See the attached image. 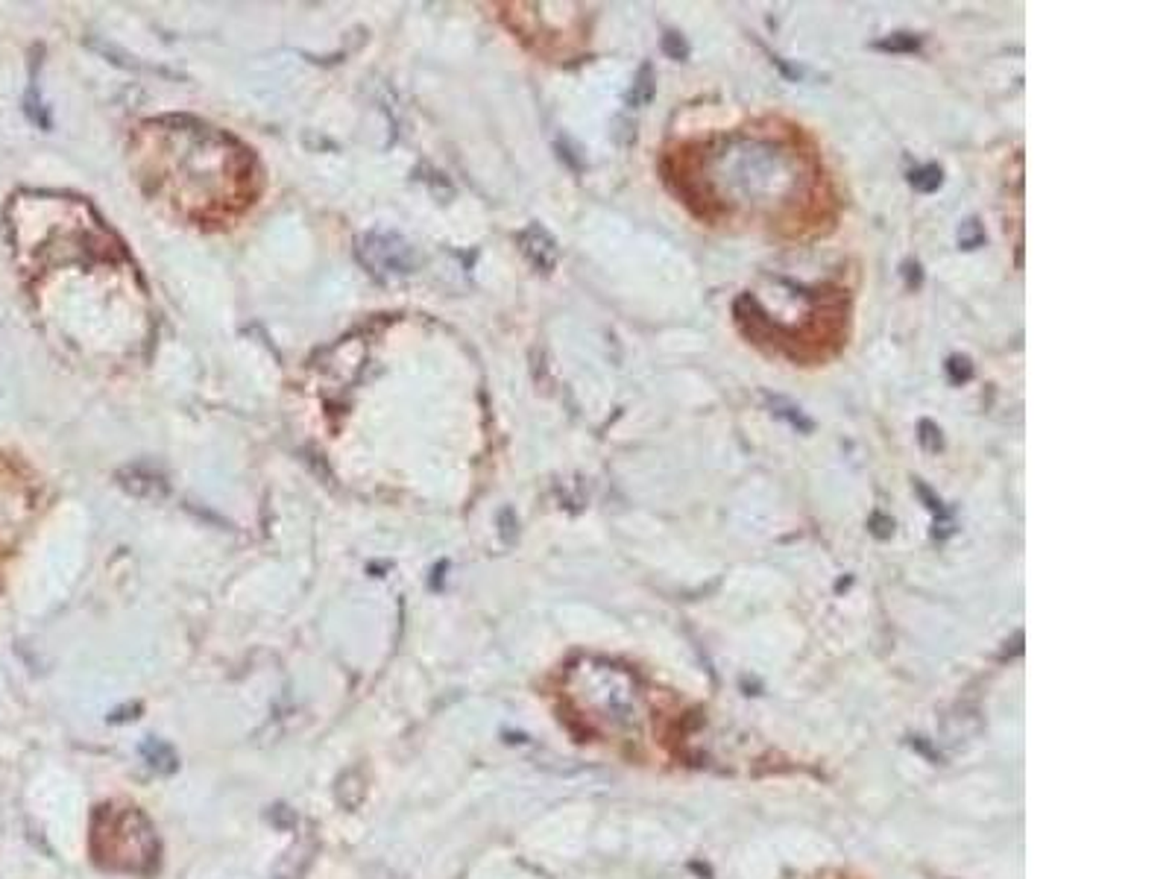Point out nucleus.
<instances>
[{"instance_id": "nucleus-8", "label": "nucleus", "mask_w": 1172, "mask_h": 879, "mask_svg": "<svg viewBox=\"0 0 1172 879\" xmlns=\"http://www.w3.org/2000/svg\"><path fill=\"white\" fill-rule=\"evenodd\" d=\"M663 53L675 62H686L689 59V45L680 33H665L663 36Z\"/></svg>"}, {"instance_id": "nucleus-4", "label": "nucleus", "mask_w": 1172, "mask_h": 879, "mask_svg": "<svg viewBox=\"0 0 1172 879\" xmlns=\"http://www.w3.org/2000/svg\"><path fill=\"white\" fill-rule=\"evenodd\" d=\"M654 91H657V77H654V68H651V62H645L639 68V74H636V79H633V89H631V94H627V106H645V103H651V97H654Z\"/></svg>"}, {"instance_id": "nucleus-7", "label": "nucleus", "mask_w": 1172, "mask_h": 879, "mask_svg": "<svg viewBox=\"0 0 1172 879\" xmlns=\"http://www.w3.org/2000/svg\"><path fill=\"white\" fill-rule=\"evenodd\" d=\"M876 47L879 50H891V53H912V50L920 47V38L912 36V33H895L891 38L876 41Z\"/></svg>"}, {"instance_id": "nucleus-5", "label": "nucleus", "mask_w": 1172, "mask_h": 879, "mask_svg": "<svg viewBox=\"0 0 1172 879\" xmlns=\"http://www.w3.org/2000/svg\"><path fill=\"white\" fill-rule=\"evenodd\" d=\"M909 183H912V188H915V191H920V194H932V191H938V188H941L944 173H941V167H938V164H924V167H917V171H912Z\"/></svg>"}, {"instance_id": "nucleus-2", "label": "nucleus", "mask_w": 1172, "mask_h": 879, "mask_svg": "<svg viewBox=\"0 0 1172 879\" xmlns=\"http://www.w3.org/2000/svg\"><path fill=\"white\" fill-rule=\"evenodd\" d=\"M522 244H525V253L531 256V261L537 264V267H542V270H551V267H554V261H557V246H554V241L549 238V232H546V229L531 226V229L525 232Z\"/></svg>"}, {"instance_id": "nucleus-6", "label": "nucleus", "mask_w": 1172, "mask_h": 879, "mask_svg": "<svg viewBox=\"0 0 1172 879\" xmlns=\"http://www.w3.org/2000/svg\"><path fill=\"white\" fill-rule=\"evenodd\" d=\"M917 440H920V445L929 452V455H935V452H941L944 449V437H941V428L935 425V423H929V420H920V425H917Z\"/></svg>"}, {"instance_id": "nucleus-3", "label": "nucleus", "mask_w": 1172, "mask_h": 879, "mask_svg": "<svg viewBox=\"0 0 1172 879\" xmlns=\"http://www.w3.org/2000/svg\"><path fill=\"white\" fill-rule=\"evenodd\" d=\"M762 399H765V404L771 408V413L774 416H780V420H786L791 428H798L801 434H812L815 431V423L809 420V416L798 408L794 402H789V399H783V396H771V393H762Z\"/></svg>"}, {"instance_id": "nucleus-10", "label": "nucleus", "mask_w": 1172, "mask_h": 879, "mask_svg": "<svg viewBox=\"0 0 1172 879\" xmlns=\"http://www.w3.org/2000/svg\"><path fill=\"white\" fill-rule=\"evenodd\" d=\"M961 229H968V232H970V235H958V241H961V246H965V249H973V246H979V244H982L985 235H982L979 223H976V220H968Z\"/></svg>"}, {"instance_id": "nucleus-1", "label": "nucleus", "mask_w": 1172, "mask_h": 879, "mask_svg": "<svg viewBox=\"0 0 1172 879\" xmlns=\"http://www.w3.org/2000/svg\"><path fill=\"white\" fill-rule=\"evenodd\" d=\"M100 821L106 824H97L94 830V850L97 859L115 871H135L144 874L152 868L159 853V842L156 832H152L150 821L138 812V809H120L115 812L111 806H106L100 812Z\"/></svg>"}, {"instance_id": "nucleus-9", "label": "nucleus", "mask_w": 1172, "mask_h": 879, "mask_svg": "<svg viewBox=\"0 0 1172 879\" xmlns=\"http://www.w3.org/2000/svg\"><path fill=\"white\" fill-rule=\"evenodd\" d=\"M947 375H950V382H953V384H965V382H970V375H973L970 358H968V355H953L950 361H947Z\"/></svg>"}, {"instance_id": "nucleus-11", "label": "nucleus", "mask_w": 1172, "mask_h": 879, "mask_svg": "<svg viewBox=\"0 0 1172 879\" xmlns=\"http://www.w3.org/2000/svg\"><path fill=\"white\" fill-rule=\"evenodd\" d=\"M905 278H909V288H917L920 285V264H905Z\"/></svg>"}]
</instances>
